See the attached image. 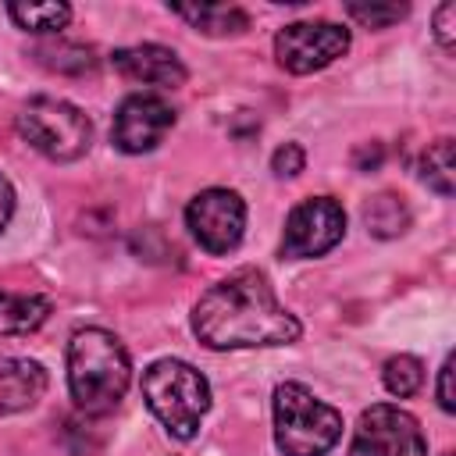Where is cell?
<instances>
[{
    "mask_svg": "<svg viewBox=\"0 0 456 456\" xmlns=\"http://www.w3.org/2000/svg\"><path fill=\"white\" fill-rule=\"evenodd\" d=\"M192 331L210 349H256L296 342L299 321L278 303L267 278L246 267L200 296L192 306Z\"/></svg>",
    "mask_w": 456,
    "mask_h": 456,
    "instance_id": "6da1fadb",
    "label": "cell"
},
{
    "mask_svg": "<svg viewBox=\"0 0 456 456\" xmlns=\"http://www.w3.org/2000/svg\"><path fill=\"white\" fill-rule=\"evenodd\" d=\"M132 381V363L118 335L82 328L68 342V388L82 413L103 417L118 410Z\"/></svg>",
    "mask_w": 456,
    "mask_h": 456,
    "instance_id": "7a4b0ae2",
    "label": "cell"
},
{
    "mask_svg": "<svg viewBox=\"0 0 456 456\" xmlns=\"http://www.w3.org/2000/svg\"><path fill=\"white\" fill-rule=\"evenodd\" d=\"M142 399L175 438H192L210 410V385L185 360H157L142 370Z\"/></svg>",
    "mask_w": 456,
    "mask_h": 456,
    "instance_id": "3957f363",
    "label": "cell"
},
{
    "mask_svg": "<svg viewBox=\"0 0 456 456\" xmlns=\"http://www.w3.org/2000/svg\"><path fill=\"white\" fill-rule=\"evenodd\" d=\"M342 435L335 406L321 403L310 388L285 381L274 388V445L281 456H324Z\"/></svg>",
    "mask_w": 456,
    "mask_h": 456,
    "instance_id": "277c9868",
    "label": "cell"
},
{
    "mask_svg": "<svg viewBox=\"0 0 456 456\" xmlns=\"http://www.w3.org/2000/svg\"><path fill=\"white\" fill-rule=\"evenodd\" d=\"M18 132L32 150H39L50 160H78L93 142L89 118L75 103L57 96L28 100L18 114Z\"/></svg>",
    "mask_w": 456,
    "mask_h": 456,
    "instance_id": "5b68a950",
    "label": "cell"
},
{
    "mask_svg": "<svg viewBox=\"0 0 456 456\" xmlns=\"http://www.w3.org/2000/svg\"><path fill=\"white\" fill-rule=\"evenodd\" d=\"M349 456H428V442L413 413L378 403L360 413Z\"/></svg>",
    "mask_w": 456,
    "mask_h": 456,
    "instance_id": "8992f818",
    "label": "cell"
},
{
    "mask_svg": "<svg viewBox=\"0 0 456 456\" xmlns=\"http://www.w3.org/2000/svg\"><path fill=\"white\" fill-rule=\"evenodd\" d=\"M349 50V28L335 21H292L274 36V57L292 75L328 68Z\"/></svg>",
    "mask_w": 456,
    "mask_h": 456,
    "instance_id": "52a82bcc",
    "label": "cell"
},
{
    "mask_svg": "<svg viewBox=\"0 0 456 456\" xmlns=\"http://www.w3.org/2000/svg\"><path fill=\"white\" fill-rule=\"evenodd\" d=\"M185 224L207 253H228L242 242L246 203L232 189H203L185 207Z\"/></svg>",
    "mask_w": 456,
    "mask_h": 456,
    "instance_id": "ba28073f",
    "label": "cell"
},
{
    "mask_svg": "<svg viewBox=\"0 0 456 456\" xmlns=\"http://www.w3.org/2000/svg\"><path fill=\"white\" fill-rule=\"evenodd\" d=\"M342 235H346V210H342V203L331 200V196H314V200H303L289 214L281 253L292 256V260H310V256L328 253Z\"/></svg>",
    "mask_w": 456,
    "mask_h": 456,
    "instance_id": "9c48e42d",
    "label": "cell"
},
{
    "mask_svg": "<svg viewBox=\"0 0 456 456\" xmlns=\"http://www.w3.org/2000/svg\"><path fill=\"white\" fill-rule=\"evenodd\" d=\"M175 125V110L167 100L153 96V93H135L128 100H121L118 114H114V146L125 153H146L157 142H164V135Z\"/></svg>",
    "mask_w": 456,
    "mask_h": 456,
    "instance_id": "30bf717a",
    "label": "cell"
},
{
    "mask_svg": "<svg viewBox=\"0 0 456 456\" xmlns=\"http://www.w3.org/2000/svg\"><path fill=\"white\" fill-rule=\"evenodd\" d=\"M114 68L128 78V82H142V86H160V89H178L185 82V64L175 57V50L157 46V43H142V46H125L114 50Z\"/></svg>",
    "mask_w": 456,
    "mask_h": 456,
    "instance_id": "8fae6325",
    "label": "cell"
},
{
    "mask_svg": "<svg viewBox=\"0 0 456 456\" xmlns=\"http://www.w3.org/2000/svg\"><path fill=\"white\" fill-rule=\"evenodd\" d=\"M46 392V370L36 360L0 356V413H21Z\"/></svg>",
    "mask_w": 456,
    "mask_h": 456,
    "instance_id": "7c38bea8",
    "label": "cell"
},
{
    "mask_svg": "<svg viewBox=\"0 0 456 456\" xmlns=\"http://www.w3.org/2000/svg\"><path fill=\"white\" fill-rule=\"evenodd\" d=\"M50 317V299L36 292H0V338L32 335Z\"/></svg>",
    "mask_w": 456,
    "mask_h": 456,
    "instance_id": "4fadbf2b",
    "label": "cell"
},
{
    "mask_svg": "<svg viewBox=\"0 0 456 456\" xmlns=\"http://www.w3.org/2000/svg\"><path fill=\"white\" fill-rule=\"evenodd\" d=\"M178 18H185L196 32L207 36H235L249 25L246 11L235 4H200V7H171Z\"/></svg>",
    "mask_w": 456,
    "mask_h": 456,
    "instance_id": "5bb4252c",
    "label": "cell"
},
{
    "mask_svg": "<svg viewBox=\"0 0 456 456\" xmlns=\"http://www.w3.org/2000/svg\"><path fill=\"white\" fill-rule=\"evenodd\" d=\"M456 146H452V139L449 135H442V139H435L428 150H424V157H420V182L428 185V189H435V192H442V196H452V189H456V153H452Z\"/></svg>",
    "mask_w": 456,
    "mask_h": 456,
    "instance_id": "9a60e30c",
    "label": "cell"
},
{
    "mask_svg": "<svg viewBox=\"0 0 456 456\" xmlns=\"http://www.w3.org/2000/svg\"><path fill=\"white\" fill-rule=\"evenodd\" d=\"M363 221H367V228H370L374 235L392 239V235H403V232H406L410 210H406V203H403L399 196L381 192V196H374V200L363 207Z\"/></svg>",
    "mask_w": 456,
    "mask_h": 456,
    "instance_id": "2e32d148",
    "label": "cell"
},
{
    "mask_svg": "<svg viewBox=\"0 0 456 456\" xmlns=\"http://www.w3.org/2000/svg\"><path fill=\"white\" fill-rule=\"evenodd\" d=\"M7 14H11L21 28H28V32H57V28L68 25L71 7L61 4V0H50V4H11Z\"/></svg>",
    "mask_w": 456,
    "mask_h": 456,
    "instance_id": "e0dca14e",
    "label": "cell"
},
{
    "mask_svg": "<svg viewBox=\"0 0 456 456\" xmlns=\"http://www.w3.org/2000/svg\"><path fill=\"white\" fill-rule=\"evenodd\" d=\"M381 378H385V388H388L392 395L406 399V395H413V392L424 385V363H420L417 356H410V353H399V356H392V360L385 363Z\"/></svg>",
    "mask_w": 456,
    "mask_h": 456,
    "instance_id": "ac0fdd59",
    "label": "cell"
},
{
    "mask_svg": "<svg viewBox=\"0 0 456 456\" xmlns=\"http://www.w3.org/2000/svg\"><path fill=\"white\" fill-rule=\"evenodd\" d=\"M346 14L367 28H385L406 14V4H346Z\"/></svg>",
    "mask_w": 456,
    "mask_h": 456,
    "instance_id": "d6986e66",
    "label": "cell"
},
{
    "mask_svg": "<svg viewBox=\"0 0 456 456\" xmlns=\"http://www.w3.org/2000/svg\"><path fill=\"white\" fill-rule=\"evenodd\" d=\"M303 146L299 142H285V146H278L274 150V157H271V171L278 175V178H292V175H299L303 171Z\"/></svg>",
    "mask_w": 456,
    "mask_h": 456,
    "instance_id": "ffe728a7",
    "label": "cell"
},
{
    "mask_svg": "<svg viewBox=\"0 0 456 456\" xmlns=\"http://www.w3.org/2000/svg\"><path fill=\"white\" fill-rule=\"evenodd\" d=\"M452 14H456V4L445 0L438 11H435V39L442 43L445 53H452Z\"/></svg>",
    "mask_w": 456,
    "mask_h": 456,
    "instance_id": "44dd1931",
    "label": "cell"
},
{
    "mask_svg": "<svg viewBox=\"0 0 456 456\" xmlns=\"http://www.w3.org/2000/svg\"><path fill=\"white\" fill-rule=\"evenodd\" d=\"M438 406H442L445 413L456 410V399H452V356H445V363H442V370H438Z\"/></svg>",
    "mask_w": 456,
    "mask_h": 456,
    "instance_id": "7402d4cb",
    "label": "cell"
},
{
    "mask_svg": "<svg viewBox=\"0 0 456 456\" xmlns=\"http://www.w3.org/2000/svg\"><path fill=\"white\" fill-rule=\"evenodd\" d=\"M11 214H14V189H11V182L0 175V228L11 221Z\"/></svg>",
    "mask_w": 456,
    "mask_h": 456,
    "instance_id": "603a6c76",
    "label": "cell"
}]
</instances>
